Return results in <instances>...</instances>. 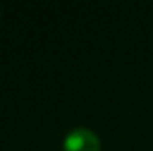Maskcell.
I'll list each match as a JSON object with an SVG mask.
<instances>
[{
	"label": "cell",
	"mask_w": 153,
	"mask_h": 151,
	"mask_svg": "<svg viewBox=\"0 0 153 151\" xmlns=\"http://www.w3.org/2000/svg\"><path fill=\"white\" fill-rule=\"evenodd\" d=\"M64 151H100V139L89 128H75L71 130L62 144Z\"/></svg>",
	"instance_id": "6da1fadb"
},
{
	"label": "cell",
	"mask_w": 153,
	"mask_h": 151,
	"mask_svg": "<svg viewBox=\"0 0 153 151\" xmlns=\"http://www.w3.org/2000/svg\"><path fill=\"white\" fill-rule=\"evenodd\" d=\"M0 18H2V7H0Z\"/></svg>",
	"instance_id": "7a4b0ae2"
}]
</instances>
